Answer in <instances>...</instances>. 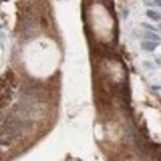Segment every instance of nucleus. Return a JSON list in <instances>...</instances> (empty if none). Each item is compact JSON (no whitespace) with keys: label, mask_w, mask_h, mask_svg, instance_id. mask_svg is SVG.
Masks as SVG:
<instances>
[{"label":"nucleus","mask_w":161,"mask_h":161,"mask_svg":"<svg viewBox=\"0 0 161 161\" xmlns=\"http://www.w3.org/2000/svg\"><path fill=\"white\" fill-rule=\"evenodd\" d=\"M159 46V42H154V41H142L141 42V48L144 51H148V52H154Z\"/></svg>","instance_id":"nucleus-1"},{"label":"nucleus","mask_w":161,"mask_h":161,"mask_svg":"<svg viewBox=\"0 0 161 161\" xmlns=\"http://www.w3.org/2000/svg\"><path fill=\"white\" fill-rule=\"evenodd\" d=\"M146 16H148L149 19L154 20V21H160L161 20V14L155 11V10H151V9H149V10L146 11Z\"/></svg>","instance_id":"nucleus-2"},{"label":"nucleus","mask_w":161,"mask_h":161,"mask_svg":"<svg viewBox=\"0 0 161 161\" xmlns=\"http://www.w3.org/2000/svg\"><path fill=\"white\" fill-rule=\"evenodd\" d=\"M145 37L148 39V41H154V42H161V37L155 34V32H151V31H148L145 32Z\"/></svg>","instance_id":"nucleus-3"},{"label":"nucleus","mask_w":161,"mask_h":161,"mask_svg":"<svg viewBox=\"0 0 161 161\" xmlns=\"http://www.w3.org/2000/svg\"><path fill=\"white\" fill-rule=\"evenodd\" d=\"M141 26L144 27V29H148V30L151 31V32H156V31H158V27H155V26H153V25H150V24H148V22H142Z\"/></svg>","instance_id":"nucleus-4"},{"label":"nucleus","mask_w":161,"mask_h":161,"mask_svg":"<svg viewBox=\"0 0 161 161\" xmlns=\"http://www.w3.org/2000/svg\"><path fill=\"white\" fill-rule=\"evenodd\" d=\"M153 4H155V5H158V6L161 8V0H154Z\"/></svg>","instance_id":"nucleus-5"},{"label":"nucleus","mask_w":161,"mask_h":161,"mask_svg":"<svg viewBox=\"0 0 161 161\" xmlns=\"http://www.w3.org/2000/svg\"><path fill=\"white\" fill-rule=\"evenodd\" d=\"M124 17H128V10H124Z\"/></svg>","instance_id":"nucleus-6"},{"label":"nucleus","mask_w":161,"mask_h":161,"mask_svg":"<svg viewBox=\"0 0 161 161\" xmlns=\"http://www.w3.org/2000/svg\"><path fill=\"white\" fill-rule=\"evenodd\" d=\"M158 62H159V63H161V57H159V58H158Z\"/></svg>","instance_id":"nucleus-7"},{"label":"nucleus","mask_w":161,"mask_h":161,"mask_svg":"<svg viewBox=\"0 0 161 161\" xmlns=\"http://www.w3.org/2000/svg\"><path fill=\"white\" fill-rule=\"evenodd\" d=\"M159 30H161V24H159Z\"/></svg>","instance_id":"nucleus-8"}]
</instances>
